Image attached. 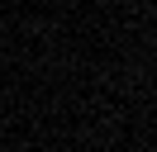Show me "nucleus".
<instances>
[]
</instances>
